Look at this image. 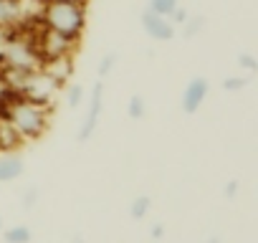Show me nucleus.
<instances>
[{"label":"nucleus","mask_w":258,"mask_h":243,"mask_svg":"<svg viewBox=\"0 0 258 243\" xmlns=\"http://www.w3.org/2000/svg\"><path fill=\"white\" fill-rule=\"evenodd\" d=\"M3 114L8 116V122L13 125V130L21 135L23 142H38L48 127H51V116H53V106H41L33 104L28 99H11L3 109Z\"/></svg>","instance_id":"obj_1"},{"label":"nucleus","mask_w":258,"mask_h":243,"mask_svg":"<svg viewBox=\"0 0 258 243\" xmlns=\"http://www.w3.org/2000/svg\"><path fill=\"white\" fill-rule=\"evenodd\" d=\"M38 21H41V26H46L56 33L81 41V36L86 31V3H66V0L43 3Z\"/></svg>","instance_id":"obj_2"},{"label":"nucleus","mask_w":258,"mask_h":243,"mask_svg":"<svg viewBox=\"0 0 258 243\" xmlns=\"http://www.w3.org/2000/svg\"><path fill=\"white\" fill-rule=\"evenodd\" d=\"M33 46H36V53L41 58V64L46 61H56V58H69L76 53L79 48V41L63 36V33H56L46 26H38V31L33 33Z\"/></svg>","instance_id":"obj_3"},{"label":"nucleus","mask_w":258,"mask_h":243,"mask_svg":"<svg viewBox=\"0 0 258 243\" xmlns=\"http://www.w3.org/2000/svg\"><path fill=\"white\" fill-rule=\"evenodd\" d=\"M58 91H61V86L56 84V79L38 66V69H33V71H28L23 76V84L18 89V96L21 99H28L33 104H41V106H53V99H56Z\"/></svg>","instance_id":"obj_4"},{"label":"nucleus","mask_w":258,"mask_h":243,"mask_svg":"<svg viewBox=\"0 0 258 243\" xmlns=\"http://www.w3.org/2000/svg\"><path fill=\"white\" fill-rule=\"evenodd\" d=\"M104 81H96L94 89H91V101H89V109H86V116L81 122V127L76 132V140L81 145H86L94 135H96V127H99V119H101V111H104Z\"/></svg>","instance_id":"obj_5"},{"label":"nucleus","mask_w":258,"mask_h":243,"mask_svg":"<svg viewBox=\"0 0 258 243\" xmlns=\"http://www.w3.org/2000/svg\"><path fill=\"white\" fill-rule=\"evenodd\" d=\"M140 26H142V31H145V36L150 38V41H155V43H170V41H175V36H177V26L170 21V18H165V16H157V13H152V11H142V16H140Z\"/></svg>","instance_id":"obj_6"},{"label":"nucleus","mask_w":258,"mask_h":243,"mask_svg":"<svg viewBox=\"0 0 258 243\" xmlns=\"http://www.w3.org/2000/svg\"><path fill=\"white\" fill-rule=\"evenodd\" d=\"M208 94H210V81L205 76H192L182 89V99H180L182 114H187V116L198 114L200 106L208 101Z\"/></svg>","instance_id":"obj_7"},{"label":"nucleus","mask_w":258,"mask_h":243,"mask_svg":"<svg viewBox=\"0 0 258 243\" xmlns=\"http://www.w3.org/2000/svg\"><path fill=\"white\" fill-rule=\"evenodd\" d=\"M26 172V160L18 152H0V183H16Z\"/></svg>","instance_id":"obj_8"},{"label":"nucleus","mask_w":258,"mask_h":243,"mask_svg":"<svg viewBox=\"0 0 258 243\" xmlns=\"http://www.w3.org/2000/svg\"><path fill=\"white\" fill-rule=\"evenodd\" d=\"M41 69H43L46 74H51V76L56 79V84L63 89V86L71 81V76H74V56H69V58H56V61H46V64H41Z\"/></svg>","instance_id":"obj_9"},{"label":"nucleus","mask_w":258,"mask_h":243,"mask_svg":"<svg viewBox=\"0 0 258 243\" xmlns=\"http://www.w3.org/2000/svg\"><path fill=\"white\" fill-rule=\"evenodd\" d=\"M26 142L21 140V135L13 130V125L8 122V116L0 111V152H18Z\"/></svg>","instance_id":"obj_10"},{"label":"nucleus","mask_w":258,"mask_h":243,"mask_svg":"<svg viewBox=\"0 0 258 243\" xmlns=\"http://www.w3.org/2000/svg\"><path fill=\"white\" fill-rule=\"evenodd\" d=\"M23 18V0H0V26L13 28Z\"/></svg>","instance_id":"obj_11"},{"label":"nucleus","mask_w":258,"mask_h":243,"mask_svg":"<svg viewBox=\"0 0 258 243\" xmlns=\"http://www.w3.org/2000/svg\"><path fill=\"white\" fill-rule=\"evenodd\" d=\"M152 210V198L150 195H137L132 203H129V218L132 220H145Z\"/></svg>","instance_id":"obj_12"},{"label":"nucleus","mask_w":258,"mask_h":243,"mask_svg":"<svg viewBox=\"0 0 258 243\" xmlns=\"http://www.w3.org/2000/svg\"><path fill=\"white\" fill-rule=\"evenodd\" d=\"M3 240L6 243H31L33 240V230L28 225H11L3 230Z\"/></svg>","instance_id":"obj_13"},{"label":"nucleus","mask_w":258,"mask_h":243,"mask_svg":"<svg viewBox=\"0 0 258 243\" xmlns=\"http://www.w3.org/2000/svg\"><path fill=\"white\" fill-rule=\"evenodd\" d=\"M145 114H147V101H145V96H142V94H132V96H129V101H126V116L135 119V122H140V119H145Z\"/></svg>","instance_id":"obj_14"},{"label":"nucleus","mask_w":258,"mask_h":243,"mask_svg":"<svg viewBox=\"0 0 258 243\" xmlns=\"http://www.w3.org/2000/svg\"><path fill=\"white\" fill-rule=\"evenodd\" d=\"M250 81H253V74H240V76H225L220 86H223V91H228V94H235V91L245 89Z\"/></svg>","instance_id":"obj_15"},{"label":"nucleus","mask_w":258,"mask_h":243,"mask_svg":"<svg viewBox=\"0 0 258 243\" xmlns=\"http://www.w3.org/2000/svg\"><path fill=\"white\" fill-rule=\"evenodd\" d=\"M177 6H180V0H147V11H152L157 16H165V18H170Z\"/></svg>","instance_id":"obj_16"},{"label":"nucleus","mask_w":258,"mask_h":243,"mask_svg":"<svg viewBox=\"0 0 258 243\" xmlns=\"http://www.w3.org/2000/svg\"><path fill=\"white\" fill-rule=\"evenodd\" d=\"M116 61H119L116 51H106V53L101 56V61H99V69H96V76H99V81H104V79H106V76L114 71Z\"/></svg>","instance_id":"obj_17"},{"label":"nucleus","mask_w":258,"mask_h":243,"mask_svg":"<svg viewBox=\"0 0 258 243\" xmlns=\"http://www.w3.org/2000/svg\"><path fill=\"white\" fill-rule=\"evenodd\" d=\"M66 106H71V109H76V106H81V101H84V86L76 81H69L66 86Z\"/></svg>","instance_id":"obj_18"},{"label":"nucleus","mask_w":258,"mask_h":243,"mask_svg":"<svg viewBox=\"0 0 258 243\" xmlns=\"http://www.w3.org/2000/svg\"><path fill=\"white\" fill-rule=\"evenodd\" d=\"M203 26H205V18L203 16H187V21L180 26V31H182L185 38H195L203 31Z\"/></svg>","instance_id":"obj_19"},{"label":"nucleus","mask_w":258,"mask_h":243,"mask_svg":"<svg viewBox=\"0 0 258 243\" xmlns=\"http://www.w3.org/2000/svg\"><path fill=\"white\" fill-rule=\"evenodd\" d=\"M235 64H238V69L245 71V74H255V71H258V56H253L250 51H240L238 58H235Z\"/></svg>","instance_id":"obj_20"},{"label":"nucleus","mask_w":258,"mask_h":243,"mask_svg":"<svg viewBox=\"0 0 258 243\" xmlns=\"http://www.w3.org/2000/svg\"><path fill=\"white\" fill-rule=\"evenodd\" d=\"M187 16H190V11H187L185 6H177V8H175V13L170 16V21H172V23H175V26L180 28V26H182V23L187 21Z\"/></svg>","instance_id":"obj_21"},{"label":"nucleus","mask_w":258,"mask_h":243,"mask_svg":"<svg viewBox=\"0 0 258 243\" xmlns=\"http://www.w3.org/2000/svg\"><path fill=\"white\" fill-rule=\"evenodd\" d=\"M238 190H240V183H238V180H228L225 188H223V195H225L228 200H233V198L238 195Z\"/></svg>","instance_id":"obj_22"},{"label":"nucleus","mask_w":258,"mask_h":243,"mask_svg":"<svg viewBox=\"0 0 258 243\" xmlns=\"http://www.w3.org/2000/svg\"><path fill=\"white\" fill-rule=\"evenodd\" d=\"M36 200H38V190H36V188H28V190H26V195H23V205H26V208H31Z\"/></svg>","instance_id":"obj_23"},{"label":"nucleus","mask_w":258,"mask_h":243,"mask_svg":"<svg viewBox=\"0 0 258 243\" xmlns=\"http://www.w3.org/2000/svg\"><path fill=\"white\" fill-rule=\"evenodd\" d=\"M150 235H152L155 240H162V238H165V225H162V223H155V225L150 228Z\"/></svg>","instance_id":"obj_24"},{"label":"nucleus","mask_w":258,"mask_h":243,"mask_svg":"<svg viewBox=\"0 0 258 243\" xmlns=\"http://www.w3.org/2000/svg\"><path fill=\"white\" fill-rule=\"evenodd\" d=\"M41 3H56V0H41ZM66 3H89V0H66Z\"/></svg>","instance_id":"obj_25"},{"label":"nucleus","mask_w":258,"mask_h":243,"mask_svg":"<svg viewBox=\"0 0 258 243\" xmlns=\"http://www.w3.org/2000/svg\"><path fill=\"white\" fill-rule=\"evenodd\" d=\"M205 243H223V240H220V235H210Z\"/></svg>","instance_id":"obj_26"},{"label":"nucleus","mask_w":258,"mask_h":243,"mask_svg":"<svg viewBox=\"0 0 258 243\" xmlns=\"http://www.w3.org/2000/svg\"><path fill=\"white\" fill-rule=\"evenodd\" d=\"M71 243H84V240H81V238H76V240H71Z\"/></svg>","instance_id":"obj_27"},{"label":"nucleus","mask_w":258,"mask_h":243,"mask_svg":"<svg viewBox=\"0 0 258 243\" xmlns=\"http://www.w3.org/2000/svg\"><path fill=\"white\" fill-rule=\"evenodd\" d=\"M0 230H3V220H0Z\"/></svg>","instance_id":"obj_28"}]
</instances>
